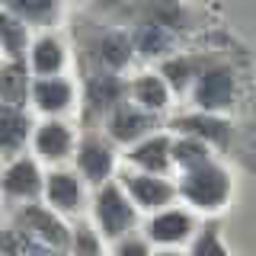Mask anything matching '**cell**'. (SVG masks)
Here are the masks:
<instances>
[{"label":"cell","instance_id":"11","mask_svg":"<svg viewBox=\"0 0 256 256\" xmlns=\"http://www.w3.org/2000/svg\"><path fill=\"white\" fill-rule=\"evenodd\" d=\"M125 186H128V196L134 198V205H141V208H160L176 196V189L170 182L157 180L154 173H132V176H125Z\"/></svg>","mask_w":256,"mask_h":256},{"label":"cell","instance_id":"13","mask_svg":"<svg viewBox=\"0 0 256 256\" xmlns=\"http://www.w3.org/2000/svg\"><path fill=\"white\" fill-rule=\"evenodd\" d=\"M29 116L20 106H4L0 102V154H16L29 138Z\"/></svg>","mask_w":256,"mask_h":256},{"label":"cell","instance_id":"8","mask_svg":"<svg viewBox=\"0 0 256 256\" xmlns=\"http://www.w3.org/2000/svg\"><path fill=\"white\" fill-rule=\"evenodd\" d=\"M109 134L116 141H138L144 138V134L154 128V112H144L141 106H128V102H122V106H116L109 112Z\"/></svg>","mask_w":256,"mask_h":256},{"label":"cell","instance_id":"15","mask_svg":"<svg viewBox=\"0 0 256 256\" xmlns=\"http://www.w3.org/2000/svg\"><path fill=\"white\" fill-rule=\"evenodd\" d=\"M45 196L48 202L61 212H77L80 208V198H84V186L74 173L68 170H58V173H48L45 176Z\"/></svg>","mask_w":256,"mask_h":256},{"label":"cell","instance_id":"26","mask_svg":"<svg viewBox=\"0 0 256 256\" xmlns=\"http://www.w3.org/2000/svg\"><path fill=\"white\" fill-rule=\"evenodd\" d=\"M192 256H230V253H228V246L221 244L218 228H205L202 234L196 237V244H192Z\"/></svg>","mask_w":256,"mask_h":256},{"label":"cell","instance_id":"14","mask_svg":"<svg viewBox=\"0 0 256 256\" xmlns=\"http://www.w3.org/2000/svg\"><path fill=\"white\" fill-rule=\"evenodd\" d=\"M176 128L189 138H198V141H212V144H228L230 141V125L224 118H214L212 112H196V116H182L176 118Z\"/></svg>","mask_w":256,"mask_h":256},{"label":"cell","instance_id":"12","mask_svg":"<svg viewBox=\"0 0 256 256\" xmlns=\"http://www.w3.org/2000/svg\"><path fill=\"white\" fill-rule=\"evenodd\" d=\"M170 150H173L170 138H164V134H148L144 141L134 144V150L128 157H132V164L141 166L144 173H164L173 160Z\"/></svg>","mask_w":256,"mask_h":256},{"label":"cell","instance_id":"20","mask_svg":"<svg viewBox=\"0 0 256 256\" xmlns=\"http://www.w3.org/2000/svg\"><path fill=\"white\" fill-rule=\"evenodd\" d=\"M132 96L144 112H160L170 100V90H166V80L160 74H141L132 84Z\"/></svg>","mask_w":256,"mask_h":256},{"label":"cell","instance_id":"7","mask_svg":"<svg viewBox=\"0 0 256 256\" xmlns=\"http://www.w3.org/2000/svg\"><path fill=\"white\" fill-rule=\"evenodd\" d=\"M0 186L10 198H36L38 192L45 189V176L38 173L36 160L32 157H16L10 166L4 170V180H0Z\"/></svg>","mask_w":256,"mask_h":256},{"label":"cell","instance_id":"6","mask_svg":"<svg viewBox=\"0 0 256 256\" xmlns=\"http://www.w3.org/2000/svg\"><path fill=\"white\" fill-rule=\"evenodd\" d=\"M128 38H132V48L141 52L144 58H164V54L173 52V45H176V29L164 26V22L154 20V16L138 13Z\"/></svg>","mask_w":256,"mask_h":256},{"label":"cell","instance_id":"17","mask_svg":"<svg viewBox=\"0 0 256 256\" xmlns=\"http://www.w3.org/2000/svg\"><path fill=\"white\" fill-rule=\"evenodd\" d=\"M74 148V134L64 122H42L36 128V150L45 160H64Z\"/></svg>","mask_w":256,"mask_h":256},{"label":"cell","instance_id":"25","mask_svg":"<svg viewBox=\"0 0 256 256\" xmlns=\"http://www.w3.org/2000/svg\"><path fill=\"white\" fill-rule=\"evenodd\" d=\"M173 160L182 166V170H198V166H205V164H212L208 160V144L205 141H198V138H189V134H182L180 141L173 144Z\"/></svg>","mask_w":256,"mask_h":256},{"label":"cell","instance_id":"24","mask_svg":"<svg viewBox=\"0 0 256 256\" xmlns=\"http://www.w3.org/2000/svg\"><path fill=\"white\" fill-rule=\"evenodd\" d=\"M26 42H29L26 22H20L13 13H6L0 6V48L10 54V61H20L26 54Z\"/></svg>","mask_w":256,"mask_h":256},{"label":"cell","instance_id":"18","mask_svg":"<svg viewBox=\"0 0 256 256\" xmlns=\"http://www.w3.org/2000/svg\"><path fill=\"white\" fill-rule=\"evenodd\" d=\"M192 230V218L180 208H170V212H160L157 218H150L148 224V237L157 240V244H180L186 240Z\"/></svg>","mask_w":256,"mask_h":256},{"label":"cell","instance_id":"3","mask_svg":"<svg viewBox=\"0 0 256 256\" xmlns=\"http://www.w3.org/2000/svg\"><path fill=\"white\" fill-rule=\"evenodd\" d=\"M93 214H96V224L106 237H122L128 228L134 224V208L128 205L125 192L118 186L106 182L93 198Z\"/></svg>","mask_w":256,"mask_h":256},{"label":"cell","instance_id":"27","mask_svg":"<svg viewBox=\"0 0 256 256\" xmlns=\"http://www.w3.org/2000/svg\"><path fill=\"white\" fill-rule=\"evenodd\" d=\"M70 244H74V256H100V240L90 228H77Z\"/></svg>","mask_w":256,"mask_h":256},{"label":"cell","instance_id":"16","mask_svg":"<svg viewBox=\"0 0 256 256\" xmlns=\"http://www.w3.org/2000/svg\"><path fill=\"white\" fill-rule=\"evenodd\" d=\"M74 100V86L61 77H38L32 84V102L42 112H64Z\"/></svg>","mask_w":256,"mask_h":256},{"label":"cell","instance_id":"1","mask_svg":"<svg viewBox=\"0 0 256 256\" xmlns=\"http://www.w3.org/2000/svg\"><path fill=\"white\" fill-rule=\"evenodd\" d=\"M192 100L202 112H218L230 109L237 100V74L230 64H208L202 74L196 77Z\"/></svg>","mask_w":256,"mask_h":256},{"label":"cell","instance_id":"19","mask_svg":"<svg viewBox=\"0 0 256 256\" xmlns=\"http://www.w3.org/2000/svg\"><path fill=\"white\" fill-rule=\"evenodd\" d=\"M29 90L32 86H29V74H26V68H22V61L0 64V102H4V106H20L22 109Z\"/></svg>","mask_w":256,"mask_h":256},{"label":"cell","instance_id":"10","mask_svg":"<svg viewBox=\"0 0 256 256\" xmlns=\"http://www.w3.org/2000/svg\"><path fill=\"white\" fill-rule=\"evenodd\" d=\"M77 166H80V173H84L90 182L109 180V173H112V150H109V144L102 138H96V134H86V138L80 141V148H77Z\"/></svg>","mask_w":256,"mask_h":256},{"label":"cell","instance_id":"21","mask_svg":"<svg viewBox=\"0 0 256 256\" xmlns=\"http://www.w3.org/2000/svg\"><path fill=\"white\" fill-rule=\"evenodd\" d=\"M0 6L20 22H54L61 13V0H0Z\"/></svg>","mask_w":256,"mask_h":256},{"label":"cell","instance_id":"30","mask_svg":"<svg viewBox=\"0 0 256 256\" xmlns=\"http://www.w3.org/2000/svg\"><path fill=\"white\" fill-rule=\"evenodd\" d=\"M154 256H180V253H173V250H164V253H154Z\"/></svg>","mask_w":256,"mask_h":256},{"label":"cell","instance_id":"9","mask_svg":"<svg viewBox=\"0 0 256 256\" xmlns=\"http://www.w3.org/2000/svg\"><path fill=\"white\" fill-rule=\"evenodd\" d=\"M125 102V84L112 70H93L86 77V106L93 112H112Z\"/></svg>","mask_w":256,"mask_h":256},{"label":"cell","instance_id":"2","mask_svg":"<svg viewBox=\"0 0 256 256\" xmlns=\"http://www.w3.org/2000/svg\"><path fill=\"white\" fill-rule=\"evenodd\" d=\"M180 192L198 208H221L230 196V180L221 166L205 164L198 170H189L180 182Z\"/></svg>","mask_w":256,"mask_h":256},{"label":"cell","instance_id":"22","mask_svg":"<svg viewBox=\"0 0 256 256\" xmlns=\"http://www.w3.org/2000/svg\"><path fill=\"white\" fill-rule=\"evenodd\" d=\"M32 58V70L38 77H58V70L64 68V45L54 36H42L29 52Z\"/></svg>","mask_w":256,"mask_h":256},{"label":"cell","instance_id":"28","mask_svg":"<svg viewBox=\"0 0 256 256\" xmlns=\"http://www.w3.org/2000/svg\"><path fill=\"white\" fill-rule=\"evenodd\" d=\"M16 234H20V230H16ZM20 253L22 256H58L54 246H45V244H38V240H32V237H22V234H20Z\"/></svg>","mask_w":256,"mask_h":256},{"label":"cell","instance_id":"5","mask_svg":"<svg viewBox=\"0 0 256 256\" xmlns=\"http://www.w3.org/2000/svg\"><path fill=\"white\" fill-rule=\"evenodd\" d=\"M16 230L22 237H32L38 244H45V246H54V250L68 246V240H70L68 228L42 205H22L16 212Z\"/></svg>","mask_w":256,"mask_h":256},{"label":"cell","instance_id":"29","mask_svg":"<svg viewBox=\"0 0 256 256\" xmlns=\"http://www.w3.org/2000/svg\"><path fill=\"white\" fill-rule=\"evenodd\" d=\"M116 256H150V250H148V244H144V240L128 237V240H118Z\"/></svg>","mask_w":256,"mask_h":256},{"label":"cell","instance_id":"4","mask_svg":"<svg viewBox=\"0 0 256 256\" xmlns=\"http://www.w3.org/2000/svg\"><path fill=\"white\" fill-rule=\"evenodd\" d=\"M86 58L96 61V68L100 70H122L128 61H132V38H128V32L122 29H100L93 32L90 38H86Z\"/></svg>","mask_w":256,"mask_h":256},{"label":"cell","instance_id":"23","mask_svg":"<svg viewBox=\"0 0 256 256\" xmlns=\"http://www.w3.org/2000/svg\"><path fill=\"white\" fill-rule=\"evenodd\" d=\"M205 68H208V61L198 58V54H176V58L164 61V74L160 77L170 80L173 90H182V86H189V80H196Z\"/></svg>","mask_w":256,"mask_h":256}]
</instances>
